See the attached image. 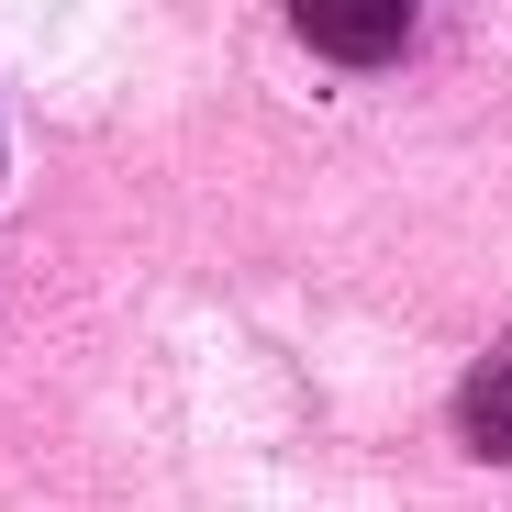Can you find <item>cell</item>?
<instances>
[{"label":"cell","mask_w":512,"mask_h":512,"mask_svg":"<svg viewBox=\"0 0 512 512\" xmlns=\"http://www.w3.org/2000/svg\"><path fill=\"white\" fill-rule=\"evenodd\" d=\"M301 45H323L334 67H379L401 34H412V0H290Z\"/></svg>","instance_id":"1"},{"label":"cell","mask_w":512,"mask_h":512,"mask_svg":"<svg viewBox=\"0 0 512 512\" xmlns=\"http://www.w3.org/2000/svg\"><path fill=\"white\" fill-rule=\"evenodd\" d=\"M457 435H468L479 457H512V357H490V368L468 379V401H457Z\"/></svg>","instance_id":"2"}]
</instances>
